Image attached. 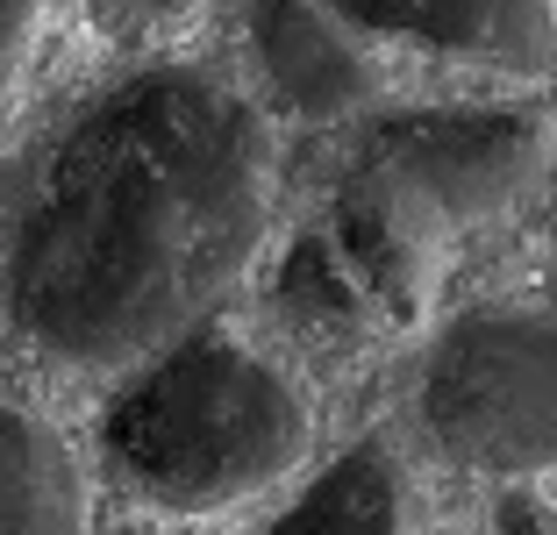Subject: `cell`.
Segmentation results:
<instances>
[{
  "label": "cell",
  "instance_id": "cell-3",
  "mask_svg": "<svg viewBox=\"0 0 557 535\" xmlns=\"http://www.w3.org/2000/svg\"><path fill=\"white\" fill-rule=\"evenodd\" d=\"M550 114L522 100H450V108L372 114L350 186L379 200L422 250L450 258L458 236L500 222L550 164Z\"/></svg>",
  "mask_w": 557,
  "mask_h": 535
},
{
  "label": "cell",
  "instance_id": "cell-11",
  "mask_svg": "<svg viewBox=\"0 0 557 535\" xmlns=\"http://www.w3.org/2000/svg\"><path fill=\"white\" fill-rule=\"evenodd\" d=\"M493 535H550V528H543V514L529 500H508V507H500V521H493Z\"/></svg>",
  "mask_w": 557,
  "mask_h": 535
},
{
  "label": "cell",
  "instance_id": "cell-10",
  "mask_svg": "<svg viewBox=\"0 0 557 535\" xmlns=\"http://www.w3.org/2000/svg\"><path fill=\"white\" fill-rule=\"evenodd\" d=\"M100 8H115V15L136 22V29H164V22H186L200 0H100Z\"/></svg>",
  "mask_w": 557,
  "mask_h": 535
},
{
  "label": "cell",
  "instance_id": "cell-8",
  "mask_svg": "<svg viewBox=\"0 0 557 535\" xmlns=\"http://www.w3.org/2000/svg\"><path fill=\"white\" fill-rule=\"evenodd\" d=\"M258 535H414L408 471L386 443H358Z\"/></svg>",
  "mask_w": 557,
  "mask_h": 535
},
{
  "label": "cell",
  "instance_id": "cell-1",
  "mask_svg": "<svg viewBox=\"0 0 557 535\" xmlns=\"http://www.w3.org/2000/svg\"><path fill=\"white\" fill-rule=\"evenodd\" d=\"M278 222V144L244 86L144 65L50 129L0 236V314L58 378H129L214 322Z\"/></svg>",
  "mask_w": 557,
  "mask_h": 535
},
{
  "label": "cell",
  "instance_id": "cell-4",
  "mask_svg": "<svg viewBox=\"0 0 557 535\" xmlns=\"http://www.w3.org/2000/svg\"><path fill=\"white\" fill-rule=\"evenodd\" d=\"M414 422L450 464L522 486L557 471V314L472 308L414 372Z\"/></svg>",
  "mask_w": 557,
  "mask_h": 535
},
{
  "label": "cell",
  "instance_id": "cell-7",
  "mask_svg": "<svg viewBox=\"0 0 557 535\" xmlns=\"http://www.w3.org/2000/svg\"><path fill=\"white\" fill-rule=\"evenodd\" d=\"M0 535H94V478L65 428L0 393Z\"/></svg>",
  "mask_w": 557,
  "mask_h": 535
},
{
  "label": "cell",
  "instance_id": "cell-6",
  "mask_svg": "<svg viewBox=\"0 0 557 535\" xmlns=\"http://www.w3.org/2000/svg\"><path fill=\"white\" fill-rule=\"evenodd\" d=\"M364 43H400L486 79L536 86L557 72V0H329Z\"/></svg>",
  "mask_w": 557,
  "mask_h": 535
},
{
  "label": "cell",
  "instance_id": "cell-2",
  "mask_svg": "<svg viewBox=\"0 0 557 535\" xmlns=\"http://www.w3.org/2000/svg\"><path fill=\"white\" fill-rule=\"evenodd\" d=\"M314 450V407L286 364L236 328H194L115 378L100 464L150 514H230L286 486Z\"/></svg>",
  "mask_w": 557,
  "mask_h": 535
},
{
  "label": "cell",
  "instance_id": "cell-9",
  "mask_svg": "<svg viewBox=\"0 0 557 535\" xmlns=\"http://www.w3.org/2000/svg\"><path fill=\"white\" fill-rule=\"evenodd\" d=\"M50 0H0V94L22 79V65H29L36 50V29H44Z\"/></svg>",
  "mask_w": 557,
  "mask_h": 535
},
{
  "label": "cell",
  "instance_id": "cell-5",
  "mask_svg": "<svg viewBox=\"0 0 557 535\" xmlns=\"http://www.w3.org/2000/svg\"><path fill=\"white\" fill-rule=\"evenodd\" d=\"M236 43L264 122L278 114L300 129H344L386 100L379 50L329 0H236Z\"/></svg>",
  "mask_w": 557,
  "mask_h": 535
}]
</instances>
